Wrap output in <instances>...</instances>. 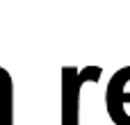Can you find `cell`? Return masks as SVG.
Here are the masks:
<instances>
[{
	"mask_svg": "<svg viewBox=\"0 0 130 125\" xmlns=\"http://www.w3.org/2000/svg\"><path fill=\"white\" fill-rule=\"evenodd\" d=\"M105 105H107V114L110 118L117 125L123 123V116H126V105H130V89L123 84L121 75L114 73L110 84H107V91H105Z\"/></svg>",
	"mask_w": 130,
	"mask_h": 125,
	"instance_id": "7a4b0ae2",
	"label": "cell"
},
{
	"mask_svg": "<svg viewBox=\"0 0 130 125\" xmlns=\"http://www.w3.org/2000/svg\"><path fill=\"white\" fill-rule=\"evenodd\" d=\"M0 125H14V82L0 66Z\"/></svg>",
	"mask_w": 130,
	"mask_h": 125,
	"instance_id": "3957f363",
	"label": "cell"
},
{
	"mask_svg": "<svg viewBox=\"0 0 130 125\" xmlns=\"http://www.w3.org/2000/svg\"><path fill=\"white\" fill-rule=\"evenodd\" d=\"M101 66H62V125H80V89L87 82H98Z\"/></svg>",
	"mask_w": 130,
	"mask_h": 125,
	"instance_id": "6da1fadb",
	"label": "cell"
}]
</instances>
